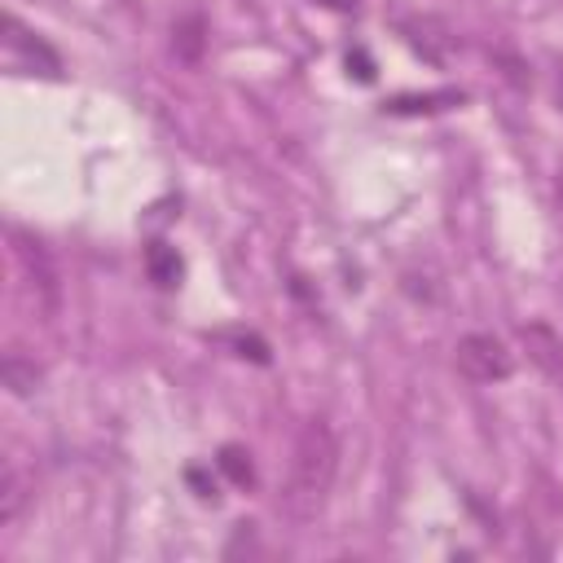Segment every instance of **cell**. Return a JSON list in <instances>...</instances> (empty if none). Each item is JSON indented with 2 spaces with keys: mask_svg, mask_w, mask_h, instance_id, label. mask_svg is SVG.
I'll return each instance as SVG.
<instances>
[{
  "mask_svg": "<svg viewBox=\"0 0 563 563\" xmlns=\"http://www.w3.org/2000/svg\"><path fill=\"white\" fill-rule=\"evenodd\" d=\"M220 339H229L233 347H238V356H251V361H268V343L264 339H255V334H242V330H229V334H220Z\"/></svg>",
  "mask_w": 563,
  "mask_h": 563,
  "instance_id": "9c48e42d",
  "label": "cell"
},
{
  "mask_svg": "<svg viewBox=\"0 0 563 563\" xmlns=\"http://www.w3.org/2000/svg\"><path fill=\"white\" fill-rule=\"evenodd\" d=\"M559 101H563V75H559Z\"/></svg>",
  "mask_w": 563,
  "mask_h": 563,
  "instance_id": "30bf717a",
  "label": "cell"
},
{
  "mask_svg": "<svg viewBox=\"0 0 563 563\" xmlns=\"http://www.w3.org/2000/svg\"><path fill=\"white\" fill-rule=\"evenodd\" d=\"M559 189H563V185H559Z\"/></svg>",
  "mask_w": 563,
  "mask_h": 563,
  "instance_id": "8fae6325",
  "label": "cell"
},
{
  "mask_svg": "<svg viewBox=\"0 0 563 563\" xmlns=\"http://www.w3.org/2000/svg\"><path fill=\"white\" fill-rule=\"evenodd\" d=\"M523 343H537L532 356H537L545 369H559V365H563V343H559L545 325H523Z\"/></svg>",
  "mask_w": 563,
  "mask_h": 563,
  "instance_id": "8992f818",
  "label": "cell"
},
{
  "mask_svg": "<svg viewBox=\"0 0 563 563\" xmlns=\"http://www.w3.org/2000/svg\"><path fill=\"white\" fill-rule=\"evenodd\" d=\"M202 31H207V22H202L198 13H189V18L176 22V40H172V48H176L180 62H198V57H202V40H207Z\"/></svg>",
  "mask_w": 563,
  "mask_h": 563,
  "instance_id": "5b68a950",
  "label": "cell"
},
{
  "mask_svg": "<svg viewBox=\"0 0 563 563\" xmlns=\"http://www.w3.org/2000/svg\"><path fill=\"white\" fill-rule=\"evenodd\" d=\"M334 471H339V440L325 418H308L295 440V457H290V479H286V497H282L286 510L299 519H312L325 506Z\"/></svg>",
  "mask_w": 563,
  "mask_h": 563,
  "instance_id": "6da1fadb",
  "label": "cell"
},
{
  "mask_svg": "<svg viewBox=\"0 0 563 563\" xmlns=\"http://www.w3.org/2000/svg\"><path fill=\"white\" fill-rule=\"evenodd\" d=\"M35 378H40V369H35V361H22L18 352H13V356H4V383H9V391H18V396H26V391L35 387Z\"/></svg>",
  "mask_w": 563,
  "mask_h": 563,
  "instance_id": "52a82bcc",
  "label": "cell"
},
{
  "mask_svg": "<svg viewBox=\"0 0 563 563\" xmlns=\"http://www.w3.org/2000/svg\"><path fill=\"white\" fill-rule=\"evenodd\" d=\"M4 66L13 75H44V79H57L62 75V57L53 53V44H44L13 13L4 18Z\"/></svg>",
  "mask_w": 563,
  "mask_h": 563,
  "instance_id": "7a4b0ae2",
  "label": "cell"
},
{
  "mask_svg": "<svg viewBox=\"0 0 563 563\" xmlns=\"http://www.w3.org/2000/svg\"><path fill=\"white\" fill-rule=\"evenodd\" d=\"M453 361H457L462 378H471V383H501V378H510V369H515L506 343L493 339V334H466V339L457 343Z\"/></svg>",
  "mask_w": 563,
  "mask_h": 563,
  "instance_id": "3957f363",
  "label": "cell"
},
{
  "mask_svg": "<svg viewBox=\"0 0 563 563\" xmlns=\"http://www.w3.org/2000/svg\"><path fill=\"white\" fill-rule=\"evenodd\" d=\"M145 273H150V282H154V286L172 290V286L180 282L185 264H180V255H176L167 242H150V246H145Z\"/></svg>",
  "mask_w": 563,
  "mask_h": 563,
  "instance_id": "277c9868",
  "label": "cell"
},
{
  "mask_svg": "<svg viewBox=\"0 0 563 563\" xmlns=\"http://www.w3.org/2000/svg\"><path fill=\"white\" fill-rule=\"evenodd\" d=\"M216 462H220V471H224L233 484H251V479H255V471H251V453L238 449V444H224Z\"/></svg>",
  "mask_w": 563,
  "mask_h": 563,
  "instance_id": "ba28073f",
  "label": "cell"
}]
</instances>
